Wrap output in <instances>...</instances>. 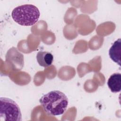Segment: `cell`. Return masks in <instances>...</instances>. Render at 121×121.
I'll return each mask as SVG.
<instances>
[{
  "instance_id": "cell-1",
  "label": "cell",
  "mask_w": 121,
  "mask_h": 121,
  "mask_svg": "<svg viewBox=\"0 0 121 121\" xmlns=\"http://www.w3.org/2000/svg\"><path fill=\"white\" fill-rule=\"evenodd\" d=\"M39 102L47 114L58 116L65 112L69 101L64 93L59 90H53L43 95Z\"/></svg>"
},
{
  "instance_id": "cell-2",
  "label": "cell",
  "mask_w": 121,
  "mask_h": 121,
  "mask_svg": "<svg viewBox=\"0 0 121 121\" xmlns=\"http://www.w3.org/2000/svg\"><path fill=\"white\" fill-rule=\"evenodd\" d=\"M39 9L32 4H24L16 7L12 10L11 16L18 24L30 26L35 24L40 17Z\"/></svg>"
},
{
  "instance_id": "cell-3",
  "label": "cell",
  "mask_w": 121,
  "mask_h": 121,
  "mask_svg": "<svg viewBox=\"0 0 121 121\" xmlns=\"http://www.w3.org/2000/svg\"><path fill=\"white\" fill-rule=\"evenodd\" d=\"M0 121H22V114L20 108L13 100L4 97H0Z\"/></svg>"
},
{
  "instance_id": "cell-4",
  "label": "cell",
  "mask_w": 121,
  "mask_h": 121,
  "mask_svg": "<svg viewBox=\"0 0 121 121\" xmlns=\"http://www.w3.org/2000/svg\"><path fill=\"white\" fill-rule=\"evenodd\" d=\"M121 39H117L114 42L109 51V55L110 58L120 66H121Z\"/></svg>"
},
{
  "instance_id": "cell-5",
  "label": "cell",
  "mask_w": 121,
  "mask_h": 121,
  "mask_svg": "<svg viewBox=\"0 0 121 121\" xmlns=\"http://www.w3.org/2000/svg\"><path fill=\"white\" fill-rule=\"evenodd\" d=\"M108 86L112 93H118L121 90V74L115 73L110 76L107 81Z\"/></svg>"
},
{
  "instance_id": "cell-6",
  "label": "cell",
  "mask_w": 121,
  "mask_h": 121,
  "mask_svg": "<svg viewBox=\"0 0 121 121\" xmlns=\"http://www.w3.org/2000/svg\"><path fill=\"white\" fill-rule=\"evenodd\" d=\"M36 59L40 66L47 67L52 65L53 60V56L49 52L39 51L36 54Z\"/></svg>"
}]
</instances>
